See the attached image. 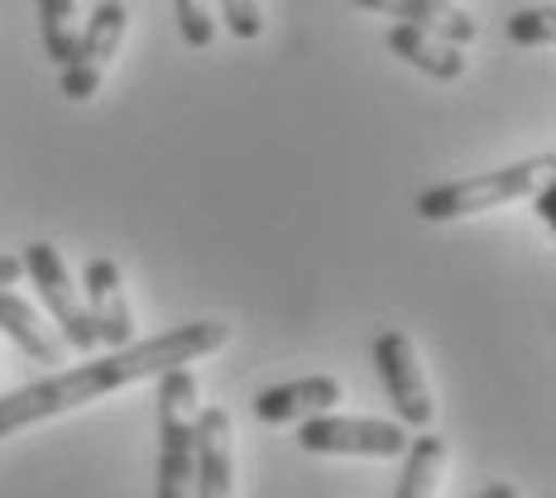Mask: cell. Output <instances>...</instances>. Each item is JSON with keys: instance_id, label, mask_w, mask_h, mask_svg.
Returning <instances> with one entry per match:
<instances>
[{"instance_id": "6da1fadb", "label": "cell", "mask_w": 556, "mask_h": 498, "mask_svg": "<svg viewBox=\"0 0 556 498\" xmlns=\"http://www.w3.org/2000/svg\"><path fill=\"white\" fill-rule=\"evenodd\" d=\"M226 341H230L226 321H188V327L159 331V335H149V341L121 345V350L101 355V360H87V365H73V369H53V374L39 379V384H25V388H15V393L0 398V436L43 422V417L73 412V408H83V403H91V398H106V393H115V388L139 384V379L182 369V365L202 360V355L222 350Z\"/></svg>"}, {"instance_id": "7a4b0ae2", "label": "cell", "mask_w": 556, "mask_h": 498, "mask_svg": "<svg viewBox=\"0 0 556 498\" xmlns=\"http://www.w3.org/2000/svg\"><path fill=\"white\" fill-rule=\"evenodd\" d=\"M552 168H556V154H538L494 173H470V178L442 182V188H427L417 196V216L422 221H460V216H475V212H494V206L532 196L542 182H552Z\"/></svg>"}, {"instance_id": "3957f363", "label": "cell", "mask_w": 556, "mask_h": 498, "mask_svg": "<svg viewBox=\"0 0 556 498\" xmlns=\"http://www.w3.org/2000/svg\"><path fill=\"white\" fill-rule=\"evenodd\" d=\"M197 470V379L168 369L159 379V494L154 498H192Z\"/></svg>"}, {"instance_id": "277c9868", "label": "cell", "mask_w": 556, "mask_h": 498, "mask_svg": "<svg viewBox=\"0 0 556 498\" xmlns=\"http://www.w3.org/2000/svg\"><path fill=\"white\" fill-rule=\"evenodd\" d=\"M408 426L389 417H303L298 446L307 456H369V460H399L408 456Z\"/></svg>"}, {"instance_id": "5b68a950", "label": "cell", "mask_w": 556, "mask_h": 498, "mask_svg": "<svg viewBox=\"0 0 556 498\" xmlns=\"http://www.w3.org/2000/svg\"><path fill=\"white\" fill-rule=\"evenodd\" d=\"M125 25H130V10H125L121 0H101V5L91 10L87 29L77 34L73 53H67V63H63V77H58V87H63L67 101H91L101 91L111 58L121 53Z\"/></svg>"}, {"instance_id": "8992f818", "label": "cell", "mask_w": 556, "mask_h": 498, "mask_svg": "<svg viewBox=\"0 0 556 498\" xmlns=\"http://www.w3.org/2000/svg\"><path fill=\"white\" fill-rule=\"evenodd\" d=\"M20 264H25V273L34 278V288H39L49 317L58 321V335H63V345L97 350V327H91V317H87V307H83V293H77V283H73V273H67L63 254H58L49 240H34V245L20 254Z\"/></svg>"}, {"instance_id": "52a82bcc", "label": "cell", "mask_w": 556, "mask_h": 498, "mask_svg": "<svg viewBox=\"0 0 556 498\" xmlns=\"http://www.w3.org/2000/svg\"><path fill=\"white\" fill-rule=\"evenodd\" d=\"M375 369H379V384H384L393 412L408 432H427L432 426V393H427L422 365H417V350L403 331H379L375 335Z\"/></svg>"}, {"instance_id": "ba28073f", "label": "cell", "mask_w": 556, "mask_h": 498, "mask_svg": "<svg viewBox=\"0 0 556 498\" xmlns=\"http://www.w3.org/2000/svg\"><path fill=\"white\" fill-rule=\"evenodd\" d=\"M236 426L226 408L197 412V470H192V498H236Z\"/></svg>"}, {"instance_id": "9c48e42d", "label": "cell", "mask_w": 556, "mask_h": 498, "mask_svg": "<svg viewBox=\"0 0 556 498\" xmlns=\"http://www.w3.org/2000/svg\"><path fill=\"white\" fill-rule=\"evenodd\" d=\"M87 317L97 327V345H121L135 341V317H130V297H125V278L115 259H91L87 264Z\"/></svg>"}, {"instance_id": "30bf717a", "label": "cell", "mask_w": 556, "mask_h": 498, "mask_svg": "<svg viewBox=\"0 0 556 498\" xmlns=\"http://www.w3.org/2000/svg\"><path fill=\"white\" fill-rule=\"evenodd\" d=\"M351 5L379 10V15L399 20V25H413V29L432 34V39L456 43V49H466L475 34H480V25H475L466 10L451 5V0H351Z\"/></svg>"}, {"instance_id": "8fae6325", "label": "cell", "mask_w": 556, "mask_h": 498, "mask_svg": "<svg viewBox=\"0 0 556 498\" xmlns=\"http://www.w3.org/2000/svg\"><path fill=\"white\" fill-rule=\"evenodd\" d=\"M331 403H341V384L331 374H312V379H293V384H274L260 388L254 398V417L260 422H303V417L327 412Z\"/></svg>"}, {"instance_id": "7c38bea8", "label": "cell", "mask_w": 556, "mask_h": 498, "mask_svg": "<svg viewBox=\"0 0 556 498\" xmlns=\"http://www.w3.org/2000/svg\"><path fill=\"white\" fill-rule=\"evenodd\" d=\"M0 335H5V341H15L34 365H49V369L63 365V350H67L63 335H53L49 327H43L39 311H34L20 293H10V288L0 293Z\"/></svg>"}, {"instance_id": "4fadbf2b", "label": "cell", "mask_w": 556, "mask_h": 498, "mask_svg": "<svg viewBox=\"0 0 556 498\" xmlns=\"http://www.w3.org/2000/svg\"><path fill=\"white\" fill-rule=\"evenodd\" d=\"M389 49L399 53L403 63H413L417 73L437 77V82H456V77L466 73V53H460L456 43L432 39V34H422L413 25H393L389 29Z\"/></svg>"}, {"instance_id": "5bb4252c", "label": "cell", "mask_w": 556, "mask_h": 498, "mask_svg": "<svg viewBox=\"0 0 556 498\" xmlns=\"http://www.w3.org/2000/svg\"><path fill=\"white\" fill-rule=\"evenodd\" d=\"M408 465H403V480H399V494L393 498H437V484H442V470H446V442L437 432H417L408 442Z\"/></svg>"}, {"instance_id": "9a60e30c", "label": "cell", "mask_w": 556, "mask_h": 498, "mask_svg": "<svg viewBox=\"0 0 556 498\" xmlns=\"http://www.w3.org/2000/svg\"><path fill=\"white\" fill-rule=\"evenodd\" d=\"M39 5V29H43V53L53 58L58 67L67 63V53H73L77 43V0H34Z\"/></svg>"}, {"instance_id": "2e32d148", "label": "cell", "mask_w": 556, "mask_h": 498, "mask_svg": "<svg viewBox=\"0 0 556 498\" xmlns=\"http://www.w3.org/2000/svg\"><path fill=\"white\" fill-rule=\"evenodd\" d=\"M508 39L518 43V49H547L556 39V10L552 5H532V10H518V15H508Z\"/></svg>"}, {"instance_id": "e0dca14e", "label": "cell", "mask_w": 556, "mask_h": 498, "mask_svg": "<svg viewBox=\"0 0 556 498\" xmlns=\"http://www.w3.org/2000/svg\"><path fill=\"white\" fill-rule=\"evenodd\" d=\"M178 10V34L188 49H212L216 39V20H212V0H173Z\"/></svg>"}, {"instance_id": "ac0fdd59", "label": "cell", "mask_w": 556, "mask_h": 498, "mask_svg": "<svg viewBox=\"0 0 556 498\" xmlns=\"http://www.w3.org/2000/svg\"><path fill=\"white\" fill-rule=\"evenodd\" d=\"M222 5V20H226V29H230V39H260L264 34V10H260V0H216Z\"/></svg>"}, {"instance_id": "d6986e66", "label": "cell", "mask_w": 556, "mask_h": 498, "mask_svg": "<svg viewBox=\"0 0 556 498\" xmlns=\"http://www.w3.org/2000/svg\"><path fill=\"white\" fill-rule=\"evenodd\" d=\"M20 278H25V264H20V254H0V293H5V288H15Z\"/></svg>"}, {"instance_id": "ffe728a7", "label": "cell", "mask_w": 556, "mask_h": 498, "mask_svg": "<svg viewBox=\"0 0 556 498\" xmlns=\"http://www.w3.org/2000/svg\"><path fill=\"white\" fill-rule=\"evenodd\" d=\"M532 196H538V202H532V206H538V216L552 226V221H556V182H542V188L532 192Z\"/></svg>"}, {"instance_id": "44dd1931", "label": "cell", "mask_w": 556, "mask_h": 498, "mask_svg": "<svg viewBox=\"0 0 556 498\" xmlns=\"http://www.w3.org/2000/svg\"><path fill=\"white\" fill-rule=\"evenodd\" d=\"M475 498H518V489H514V484H490V489H480V494H475Z\"/></svg>"}]
</instances>
